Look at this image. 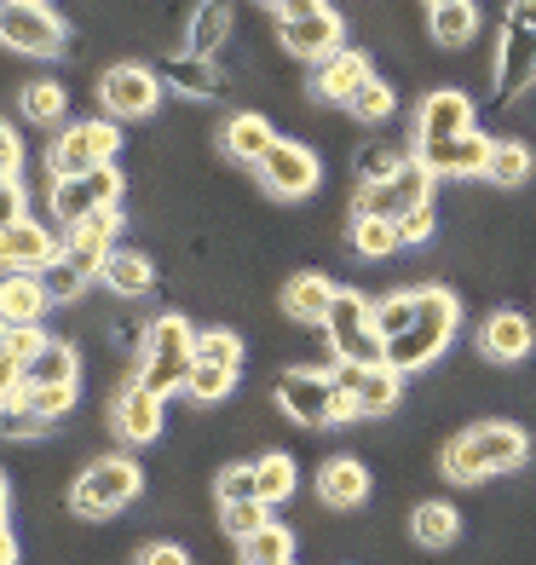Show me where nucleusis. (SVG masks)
I'll use <instances>...</instances> for the list:
<instances>
[{
  "label": "nucleus",
  "instance_id": "nucleus-24",
  "mask_svg": "<svg viewBox=\"0 0 536 565\" xmlns=\"http://www.w3.org/2000/svg\"><path fill=\"white\" fill-rule=\"evenodd\" d=\"M162 82L185 98H219L225 93V75L214 70V58H196V53H173L162 64Z\"/></svg>",
  "mask_w": 536,
  "mask_h": 565
},
{
  "label": "nucleus",
  "instance_id": "nucleus-37",
  "mask_svg": "<svg viewBox=\"0 0 536 565\" xmlns=\"http://www.w3.org/2000/svg\"><path fill=\"white\" fill-rule=\"evenodd\" d=\"M416 312H421V289H410V295H387V300H375V329L387 341H398L404 329L416 323Z\"/></svg>",
  "mask_w": 536,
  "mask_h": 565
},
{
  "label": "nucleus",
  "instance_id": "nucleus-52",
  "mask_svg": "<svg viewBox=\"0 0 536 565\" xmlns=\"http://www.w3.org/2000/svg\"><path fill=\"white\" fill-rule=\"evenodd\" d=\"M243 565H289V559H243Z\"/></svg>",
  "mask_w": 536,
  "mask_h": 565
},
{
  "label": "nucleus",
  "instance_id": "nucleus-50",
  "mask_svg": "<svg viewBox=\"0 0 536 565\" xmlns=\"http://www.w3.org/2000/svg\"><path fill=\"white\" fill-rule=\"evenodd\" d=\"M514 18H525L530 30H536V0H514Z\"/></svg>",
  "mask_w": 536,
  "mask_h": 565
},
{
  "label": "nucleus",
  "instance_id": "nucleus-4",
  "mask_svg": "<svg viewBox=\"0 0 536 565\" xmlns=\"http://www.w3.org/2000/svg\"><path fill=\"white\" fill-rule=\"evenodd\" d=\"M323 335H329V347H335L341 364H387V335L375 329V306L357 289L335 295V312H329Z\"/></svg>",
  "mask_w": 536,
  "mask_h": 565
},
{
  "label": "nucleus",
  "instance_id": "nucleus-5",
  "mask_svg": "<svg viewBox=\"0 0 536 565\" xmlns=\"http://www.w3.org/2000/svg\"><path fill=\"white\" fill-rule=\"evenodd\" d=\"M144 491V473H139V461H127V456H105V461H93V468L75 479V491H69V508L75 513H87V520H105V513H121L127 502H139Z\"/></svg>",
  "mask_w": 536,
  "mask_h": 565
},
{
  "label": "nucleus",
  "instance_id": "nucleus-40",
  "mask_svg": "<svg viewBox=\"0 0 536 565\" xmlns=\"http://www.w3.org/2000/svg\"><path fill=\"white\" fill-rule=\"evenodd\" d=\"M219 525H225V536L248 543V536H260L271 525V513H266V502H232V508H219Z\"/></svg>",
  "mask_w": 536,
  "mask_h": 565
},
{
  "label": "nucleus",
  "instance_id": "nucleus-47",
  "mask_svg": "<svg viewBox=\"0 0 536 565\" xmlns=\"http://www.w3.org/2000/svg\"><path fill=\"white\" fill-rule=\"evenodd\" d=\"M139 565H191V559H185V548H173V543H150L139 554Z\"/></svg>",
  "mask_w": 536,
  "mask_h": 565
},
{
  "label": "nucleus",
  "instance_id": "nucleus-51",
  "mask_svg": "<svg viewBox=\"0 0 536 565\" xmlns=\"http://www.w3.org/2000/svg\"><path fill=\"white\" fill-rule=\"evenodd\" d=\"M432 7H462V0H427V12H432Z\"/></svg>",
  "mask_w": 536,
  "mask_h": 565
},
{
  "label": "nucleus",
  "instance_id": "nucleus-14",
  "mask_svg": "<svg viewBox=\"0 0 536 565\" xmlns=\"http://www.w3.org/2000/svg\"><path fill=\"white\" fill-rule=\"evenodd\" d=\"M536 87V30L507 12L502 46H496V98H519Z\"/></svg>",
  "mask_w": 536,
  "mask_h": 565
},
{
  "label": "nucleus",
  "instance_id": "nucleus-31",
  "mask_svg": "<svg viewBox=\"0 0 536 565\" xmlns=\"http://www.w3.org/2000/svg\"><path fill=\"white\" fill-rule=\"evenodd\" d=\"M254 473H260V502L266 508H277V502H289L294 497V484H300V473H294V456H260L254 461Z\"/></svg>",
  "mask_w": 536,
  "mask_h": 565
},
{
  "label": "nucleus",
  "instance_id": "nucleus-2",
  "mask_svg": "<svg viewBox=\"0 0 536 565\" xmlns=\"http://www.w3.org/2000/svg\"><path fill=\"white\" fill-rule=\"evenodd\" d=\"M530 450V439L519 427H507V422H479L468 427L462 439H450L444 450V473L455 484H479L484 473H507V468H519Z\"/></svg>",
  "mask_w": 536,
  "mask_h": 565
},
{
  "label": "nucleus",
  "instance_id": "nucleus-8",
  "mask_svg": "<svg viewBox=\"0 0 536 565\" xmlns=\"http://www.w3.org/2000/svg\"><path fill=\"white\" fill-rule=\"evenodd\" d=\"M421 202H432V173L410 157L393 179H369V185L352 191V214L364 220H404L410 209H421Z\"/></svg>",
  "mask_w": 536,
  "mask_h": 565
},
{
  "label": "nucleus",
  "instance_id": "nucleus-38",
  "mask_svg": "<svg viewBox=\"0 0 536 565\" xmlns=\"http://www.w3.org/2000/svg\"><path fill=\"white\" fill-rule=\"evenodd\" d=\"M75 393H82L75 381H69V387H23V404H18V409H30V416H46V422H58V416H69V409H75Z\"/></svg>",
  "mask_w": 536,
  "mask_h": 565
},
{
  "label": "nucleus",
  "instance_id": "nucleus-32",
  "mask_svg": "<svg viewBox=\"0 0 536 565\" xmlns=\"http://www.w3.org/2000/svg\"><path fill=\"white\" fill-rule=\"evenodd\" d=\"M427 30L439 46H468L473 30H479V18H473V0H462V7H432L427 12Z\"/></svg>",
  "mask_w": 536,
  "mask_h": 565
},
{
  "label": "nucleus",
  "instance_id": "nucleus-49",
  "mask_svg": "<svg viewBox=\"0 0 536 565\" xmlns=\"http://www.w3.org/2000/svg\"><path fill=\"white\" fill-rule=\"evenodd\" d=\"M0 565H18V536H12V525L0 531Z\"/></svg>",
  "mask_w": 536,
  "mask_h": 565
},
{
  "label": "nucleus",
  "instance_id": "nucleus-36",
  "mask_svg": "<svg viewBox=\"0 0 536 565\" xmlns=\"http://www.w3.org/2000/svg\"><path fill=\"white\" fill-rule=\"evenodd\" d=\"M18 110L30 116V121H41V127H58V121H64V87H58V82L23 87V93H18Z\"/></svg>",
  "mask_w": 536,
  "mask_h": 565
},
{
  "label": "nucleus",
  "instance_id": "nucleus-3",
  "mask_svg": "<svg viewBox=\"0 0 536 565\" xmlns=\"http://www.w3.org/2000/svg\"><path fill=\"white\" fill-rule=\"evenodd\" d=\"M191 370H196V329L185 323V318H173V312H162L157 323L144 329V347H139V375L133 381H144L150 393H185V381H191Z\"/></svg>",
  "mask_w": 536,
  "mask_h": 565
},
{
  "label": "nucleus",
  "instance_id": "nucleus-21",
  "mask_svg": "<svg viewBox=\"0 0 536 565\" xmlns=\"http://www.w3.org/2000/svg\"><path fill=\"white\" fill-rule=\"evenodd\" d=\"M364 497H369V468H364V461L335 456V461H323V468H318V502H323V508L352 513Z\"/></svg>",
  "mask_w": 536,
  "mask_h": 565
},
{
  "label": "nucleus",
  "instance_id": "nucleus-25",
  "mask_svg": "<svg viewBox=\"0 0 536 565\" xmlns=\"http://www.w3.org/2000/svg\"><path fill=\"white\" fill-rule=\"evenodd\" d=\"M219 145H225V157H237V162H248V168H260L266 162V150L277 145V134L266 127V116H232L225 121V134H219Z\"/></svg>",
  "mask_w": 536,
  "mask_h": 565
},
{
  "label": "nucleus",
  "instance_id": "nucleus-1",
  "mask_svg": "<svg viewBox=\"0 0 536 565\" xmlns=\"http://www.w3.org/2000/svg\"><path fill=\"white\" fill-rule=\"evenodd\" d=\"M455 323H462V306H455V295L450 289H421V312H416V323L404 329L398 341H387V364L398 370V375H416V370H427L432 358H439L450 341H455Z\"/></svg>",
  "mask_w": 536,
  "mask_h": 565
},
{
  "label": "nucleus",
  "instance_id": "nucleus-53",
  "mask_svg": "<svg viewBox=\"0 0 536 565\" xmlns=\"http://www.w3.org/2000/svg\"><path fill=\"white\" fill-rule=\"evenodd\" d=\"M266 7H277V0H266Z\"/></svg>",
  "mask_w": 536,
  "mask_h": 565
},
{
  "label": "nucleus",
  "instance_id": "nucleus-13",
  "mask_svg": "<svg viewBox=\"0 0 536 565\" xmlns=\"http://www.w3.org/2000/svg\"><path fill=\"white\" fill-rule=\"evenodd\" d=\"M318 157L305 150L300 139H277L266 150V162H260V179H266V191L271 196H283V202H300V196H312L318 191Z\"/></svg>",
  "mask_w": 536,
  "mask_h": 565
},
{
  "label": "nucleus",
  "instance_id": "nucleus-22",
  "mask_svg": "<svg viewBox=\"0 0 536 565\" xmlns=\"http://www.w3.org/2000/svg\"><path fill=\"white\" fill-rule=\"evenodd\" d=\"M335 282H329L323 271H300V277H289L283 282V312L294 318V323H329V312H335Z\"/></svg>",
  "mask_w": 536,
  "mask_h": 565
},
{
  "label": "nucleus",
  "instance_id": "nucleus-41",
  "mask_svg": "<svg viewBox=\"0 0 536 565\" xmlns=\"http://www.w3.org/2000/svg\"><path fill=\"white\" fill-rule=\"evenodd\" d=\"M243 559H294V531L271 520L260 536H248V543H243Z\"/></svg>",
  "mask_w": 536,
  "mask_h": 565
},
{
  "label": "nucleus",
  "instance_id": "nucleus-9",
  "mask_svg": "<svg viewBox=\"0 0 536 565\" xmlns=\"http://www.w3.org/2000/svg\"><path fill=\"white\" fill-rule=\"evenodd\" d=\"M277 409L300 427H329L341 422V387L335 370H289L277 375Z\"/></svg>",
  "mask_w": 536,
  "mask_h": 565
},
{
  "label": "nucleus",
  "instance_id": "nucleus-39",
  "mask_svg": "<svg viewBox=\"0 0 536 565\" xmlns=\"http://www.w3.org/2000/svg\"><path fill=\"white\" fill-rule=\"evenodd\" d=\"M214 497H219V508L260 502V473H254V461H243V468H225V473L214 479Z\"/></svg>",
  "mask_w": 536,
  "mask_h": 565
},
{
  "label": "nucleus",
  "instance_id": "nucleus-10",
  "mask_svg": "<svg viewBox=\"0 0 536 565\" xmlns=\"http://www.w3.org/2000/svg\"><path fill=\"white\" fill-rule=\"evenodd\" d=\"M46 202H53V220L64 231H75L82 220H93L98 209H116L121 202V168H98V173H75V179H53L46 185Z\"/></svg>",
  "mask_w": 536,
  "mask_h": 565
},
{
  "label": "nucleus",
  "instance_id": "nucleus-34",
  "mask_svg": "<svg viewBox=\"0 0 536 565\" xmlns=\"http://www.w3.org/2000/svg\"><path fill=\"white\" fill-rule=\"evenodd\" d=\"M398 220H364V214H352V248L364 254V260H387V254L398 248Z\"/></svg>",
  "mask_w": 536,
  "mask_h": 565
},
{
  "label": "nucleus",
  "instance_id": "nucleus-16",
  "mask_svg": "<svg viewBox=\"0 0 536 565\" xmlns=\"http://www.w3.org/2000/svg\"><path fill=\"white\" fill-rule=\"evenodd\" d=\"M491 150H496V139H484V134H462V139L416 145V162H421L432 179H473V173L491 168Z\"/></svg>",
  "mask_w": 536,
  "mask_h": 565
},
{
  "label": "nucleus",
  "instance_id": "nucleus-23",
  "mask_svg": "<svg viewBox=\"0 0 536 565\" xmlns=\"http://www.w3.org/2000/svg\"><path fill=\"white\" fill-rule=\"evenodd\" d=\"M530 341H536V329L519 312H491L479 323V352L491 358V364H519L530 352Z\"/></svg>",
  "mask_w": 536,
  "mask_h": 565
},
{
  "label": "nucleus",
  "instance_id": "nucleus-27",
  "mask_svg": "<svg viewBox=\"0 0 536 565\" xmlns=\"http://www.w3.org/2000/svg\"><path fill=\"white\" fill-rule=\"evenodd\" d=\"M225 35H232V7H225V0H202V7L191 12L185 53H196V58H214Z\"/></svg>",
  "mask_w": 536,
  "mask_h": 565
},
{
  "label": "nucleus",
  "instance_id": "nucleus-42",
  "mask_svg": "<svg viewBox=\"0 0 536 565\" xmlns=\"http://www.w3.org/2000/svg\"><path fill=\"white\" fill-rule=\"evenodd\" d=\"M87 271H75L69 260H58V266H46L41 271V289H46V300H53V306H64V300H75V295H82L87 289Z\"/></svg>",
  "mask_w": 536,
  "mask_h": 565
},
{
  "label": "nucleus",
  "instance_id": "nucleus-48",
  "mask_svg": "<svg viewBox=\"0 0 536 565\" xmlns=\"http://www.w3.org/2000/svg\"><path fill=\"white\" fill-rule=\"evenodd\" d=\"M323 12V0H277V23H289V18H312Z\"/></svg>",
  "mask_w": 536,
  "mask_h": 565
},
{
  "label": "nucleus",
  "instance_id": "nucleus-33",
  "mask_svg": "<svg viewBox=\"0 0 536 565\" xmlns=\"http://www.w3.org/2000/svg\"><path fill=\"white\" fill-rule=\"evenodd\" d=\"M410 525H416V543L421 548H444V543H455V531H462V520H455L450 502H421Z\"/></svg>",
  "mask_w": 536,
  "mask_h": 565
},
{
  "label": "nucleus",
  "instance_id": "nucleus-35",
  "mask_svg": "<svg viewBox=\"0 0 536 565\" xmlns=\"http://www.w3.org/2000/svg\"><path fill=\"white\" fill-rule=\"evenodd\" d=\"M196 364H214V370H243V341L232 329H196Z\"/></svg>",
  "mask_w": 536,
  "mask_h": 565
},
{
  "label": "nucleus",
  "instance_id": "nucleus-11",
  "mask_svg": "<svg viewBox=\"0 0 536 565\" xmlns=\"http://www.w3.org/2000/svg\"><path fill=\"white\" fill-rule=\"evenodd\" d=\"M335 387H341V422H357V416H387V409H398L404 375L393 364H341Z\"/></svg>",
  "mask_w": 536,
  "mask_h": 565
},
{
  "label": "nucleus",
  "instance_id": "nucleus-19",
  "mask_svg": "<svg viewBox=\"0 0 536 565\" xmlns=\"http://www.w3.org/2000/svg\"><path fill=\"white\" fill-rule=\"evenodd\" d=\"M473 134V105L455 87H439V93H427L421 98V110H416V145H439V139H462Z\"/></svg>",
  "mask_w": 536,
  "mask_h": 565
},
{
  "label": "nucleus",
  "instance_id": "nucleus-18",
  "mask_svg": "<svg viewBox=\"0 0 536 565\" xmlns=\"http://www.w3.org/2000/svg\"><path fill=\"white\" fill-rule=\"evenodd\" d=\"M110 416H116V433H121L127 445H150V439L162 433V422H168V398L150 393L144 381H127V387L116 393Z\"/></svg>",
  "mask_w": 536,
  "mask_h": 565
},
{
  "label": "nucleus",
  "instance_id": "nucleus-46",
  "mask_svg": "<svg viewBox=\"0 0 536 565\" xmlns=\"http://www.w3.org/2000/svg\"><path fill=\"white\" fill-rule=\"evenodd\" d=\"M432 231H439V214H432V202H421V209H410V214L398 220V237H404V243H427Z\"/></svg>",
  "mask_w": 536,
  "mask_h": 565
},
{
  "label": "nucleus",
  "instance_id": "nucleus-26",
  "mask_svg": "<svg viewBox=\"0 0 536 565\" xmlns=\"http://www.w3.org/2000/svg\"><path fill=\"white\" fill-rule=\"evenodd\" d=\"M0 306H7V323H41V312L53 300H46L35 271H7V282H0Z\"/></svg>",
  "mask_w": 536,
  "mask_h": 565
},
{
  "label": "nucleus",
  "instance_id": "nucleus-28",
  "mask_svg": "<svg viewBox=\"0 0 536 565\" xmlns=\"http://www.w3.org/2000/svg\"><path fill=\"white\" fill-rule=\"evenodd\" d=\"M82 375V358H75L69 341H46L35 352V364L23 370V387H69V381Z\"/></svg>",
  "mask_w": 536,
  "mask_h": 565
},
{
  "label": "nucleus",
  "instance_id": "nucleus-17",
  "mask_svg": "<svg viewBox=\"0 0 536 565\" xmlns=\"http://www.w3.org/2000/svg\"><path fill=\"white\" fill-rule=\"evenodd\" d=\"M277 41H283V53L305 58V64H323V58H335L341 46H346V30H341V18L335 12H312V18H289V23H277Z\"/></svg>",
  "mask_w": 536,
  "mask_h": 565
},
{
  "label": "nucleus",
  "instance_id": "nucleus-6",
  "mask_svg": "<svg viewBox=\"0 0 536 565\" xmlns=\"http://www.w3.org/2000/svg\"><path fill=\"white\" fill-rule=\"evenodd\" d=\"M116 150H121L116 121H75V127H64V134L46 145V173H53V179L98 173V168L116 162Z\"/></svg>",
  "mask_w": 536,
  "mask_h": 565
},
{
  "label": "nucleus",
  "instance_id": "nucleus-44",
  "mask_svg": "<svg viewBox=\"0 0 536 565\" xmlns=\"http://www.w3.org/2000/svg\"><path fill=\"white\" fill-rule=\"evenodd\" d=\"M393 105H398V98H393V87H387V82H369V87L357 93L346 110H352L357 121H369V127H375V121H387V116H393Z\"/></svg>",
  "mask_w": 536,
  "mask_h": 565
},
{
  "label": "nucleus",
  "instance_id": "nucleus-15",
  "mask_svg": "<svg viewBox=\"0 0 536 565\" xmlns=\"http://www.w3.org/2000/svg\"><path fill=\"white\" fill-rule=\"evenodd\" d=\"M0 254H7V271H35V277H41L46 266L64 260V243H58L46 225H35L30 214H23V220L0 225Z\"/></svg>",
  "mask_w": 536,
  "mask_h": 565
},
{
  "label": "nucleus",
  "instance_id": "nucleus-12",
  "mask_svg": "<svg viewBox=\"0 0 536 565\" xmlns=\"http://www.w3.org/2000/svg\"><path fill=\"white\" fill-rule=\"evenodd\" d=\"M157 98H162V75L144 70V64H116V70H105V82H98V105H105L110 116H121V121L150 116Z\"/></svg>",
  "mask_w": 536,
  "mask_h": 565
},
{
  "label": "nucleus",
  "instance_id": "nucleus-29",
  "mask_svg": "<svg viewBox=\"0 0 536 565\" xmlns=\"http://www.w3.org/2000/svg\"><path fill=\"white\" fill-rule=\"evenodd\" d=\"M98 282H110L116 295L133 300V295H144L150 282H157V266H150L139 248H110V260H105V271H98Z\"/></svg>",
  "mask_w": 536,
  "mask_h": 565
},
{
  "label": "nucleus",
  "instance_id": "nucleus-45",
  "mask_svg": "<svg viewBox=\"0 0 536 565\" xmlns=\"http://www.w3.org/2000/svg\"><path fill=\"white\" fill-rule=\"evenodd\" d=\"M410 157H398V145H369L364 157H357V185H369V179H393Z\"/></svg>",
  "mask_w": 536,
  "mask_h": 565
},
{
  "label": "nucleus",
  "instance_id": "nucleus-20",
  "mask_svg": "<svg viewBox=\"0 0 536 565\" xmlns=\"http://www.w3.org/2000/svg\"><path fill=\"white\" fill-rule=\"evenodd\" d=\"M375 82V70H369V58L364 53H341L335 58H323L318 64V75H312V87H318V98H329V105H352L357 93H364Z\"/></svg>",
  "mask_w": 536,
  "mask_h": 565
},
{
  "label": "nucleus",
  "instance_id": "nucleus-7",
  "mask_svg": "<svg viewBox=\"0 0 536 565\" xmlns=\"http://www.w3.org/2000/svg\"><path fill=\"white\" fill-rule=\"evenodd\" d=\"M0 41L12 53H30V58H58L64 41H69V23L46 7V0H7L0 12Z\"/></svg>",
  "mask_w": 536,
  "mask_h": 565
},
{
  "label": "nucleus",
  "instance_id": "nucleus-30",
  "mask_svg": "<svg viewBox=\"0 0 536 565\" xmlns=\"http://www.w3.org/2000/svg\"><path fill=\"white\" fill-rule=\"evenodd\" d=\"M530 173H536L530 145H525V139H496V150H491V168H484V179H491L496 191H519Z\"/></svg>",
  "mask_w": 536,
  "mask_h": 565
},
{
  "label": "nucleus",
  "instance_id": "nucleus-43",
  "mask_svg": "<svg viewBox=\"0 0 536 565\" xmlns=\"http://www.w3.org/2000/svg\"><path fill=\"white\" fill-rule=\"evenodd\" d=\"M232 387H237V375H232V370H214V364H196L191 381H185V393H191L196 404H214V398H225Z\"/></svg>",
  "mask_w": 536,
  "mask_h": 565
}]
</instances>
